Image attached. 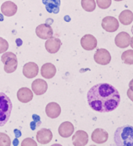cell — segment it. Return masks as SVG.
I'll return each instance as SVG.
<instances>
[{"label": "cell", "mask_w": 133, "mask_h": 146, "mask_svg": "<svg viewBox=\"0 0 133 146\" xmlns=\"http://www.w3.org/2000/svg\"><path fill=\"white\" fill-rule=\"evenodd\" d=\"M89 107L99 113H110L118 107L121 96L115 87L107 83L92 86L87 93Z\"/></svg>", "instance_id": "6da1fadb"}, {"label": "cell", "mask_w": 133, "mask_h": 146, "mask_svg": "<svg viewBox=\"0 0 133 146\" xmlns=\"http://www.w3.org/2000/svg\"><path fill=\"white\" fill-rule=\"evenodd\" d=\"M116 145L133 146V126L124 125L117 129L114 135Z\"/></svg>", "instance_id": "7a4b0ae2"}, {"label": "cell", "mask_w": 133, "mask_h": 146, "mask_svg": "<svg viewBox=\"0 0 133 146\" xmlns=\"http://www.w3.org/2000/svg\"><path fill=\"white\" fill-rule=\"evenodd\" d=\"M12 109L13 104L10 98L5 93L0 92V127L8 122Z\"/></svg>", "instance_id": "3957f363"}, {"label": "cell", "mask_w": 133, "mask_h": 146, "mask_svg": "<svg viewBox=\"0 0 133 146\" xmlns=\"http://www.w3.org/2000/svg\"><path fill=\"white\" fill-rule=\"evenodd\" d=\"M1 60L4 64V70L7 74H11L17 68L18 63L17 56L11 52H5L1 57Z\"/></svg>", "instance_id": "277c9868"}, {"label": "cell", "mask_w": 133, "mask_h": 146, "mask_svg": "<svg viewBox=\"0 0 133 146\" xmlns=\"http://www.w3.org/2000/svg\"><path fill=\"white\" fill-rule=\"evenodd\" d=\"M94 60L98 64L107 65L111 61V56L105 48H99L94 54Z\"/></svg>", "instance_id": "5b68a950"}, {"label": "cell", "mask_w": 133, "mask_h": 146, "mask_svg": "<svg viewBox=\"0 0 133 146\" xmlns=\"http://www.w3.org/2000/svg\"><path fill=\"white\" fill-rule=\"evenodd\" d=\"M102 27L107 32H114L118 29L119 22L115 17H106L102 21Z\"/></svg>", "instance_id": "8992f818"}, {"label": "cell", "mask_w": 133, "mask_h": 146, "mask_svg": "<svg viewBox=\"0 0 133 146\" xmlns=\"http://www.w3.org/2000/svg\"><path fill=\"white\" fill-rule=\"evenodd\" d=\"M81 45L85 50H93L97 46V40L92 35H86L81 39Z\"/></svg>", "instance_id": "52a82bcc"}, {"label": "cell", "mask_w": 133, "mask_h": 146, "mask_svg": "<svg viewBox=\"0 0 133 146\" xmlns=\"http://www.w3.org/2000/svg\"><path fill=\"white\" fill-rule=\"evenodd\" d=\"M36 35L41 39H48L53 35V28L47 24H42L36 27Z\"/></svg>", "instance_id": "ba28073f"}, {"label": "cell", "mask_w": 133, "mask_h": 146, "mask_svg": "<svg viewBox=\"0 0 133 146\" xmlns=\"http://www.w3.org/2000/svg\"><path fill=\"white\" fill-rule=\"evenodd\" d=\"M32 92L36 96H41L46 92L48 89V84L46 81L42 79H36L31 84Z\"/></svg>", "instance_id": "9c48e42d"}, {"label": "cell", "mask_w": 133, "mask_h": 146, "mask_svg": "<svg viewBox=\"0 0 133 146\" xmlns=\"http://www.w3.org/2000/svg\"><path fill=\"white\" fill-rule=\"evenodd\" d=\"M45 49L47 50L48 52L51 54L56 53L60 48L61 46V41L56 37H51L47 39V41L45 44Z\"/></svg>", "instance_id": "30bf717a"}, {"label": "cell", "mask_w": 133, "mask_h": 146, "mask_svg": "<svg viewBox=\"0 0 133 146\" xmlns=\"http://www.w3.org/2000/svg\"><path fill=\"white\" fill-rule=\"evenodd\" d=\"M73 145L75 146H85L89 142V136L86 131H78L72 137Z\"/></svg>", "instance_id": "8fae6325"}, {"label": "cell", "mask_w": 133, "mask_h": 146, "mask_svg": "<svg viewBox=\"0 0 133 146\" xmlns=\"http://www.w3.org/2000/svg\"><path fill=\"white\" fill-rule=\"evenodd\" d=\"M131 42V37L127 32H120L115 37V45L121 48H125L129 46Z\"/></svg>", "instance_id": "7c38bea8"}, {"label": "cell", "mask_w": 133, "mask_h": 146, "mask_svg": "<svg viewBox=\"0 0 133 146\" xmlns=\"http://www.w3.org/2000/svg\"><path fill=\"white\" fill-rule=\"evenodd\" d=\"M92 140L96 144H104L108 140V133L105 130L101 128H97L94 130L92 133Z\"/></svg>", "instance_id": "4fadbf2b"}, {"label": "cell", "mask_w": 133, "mask_h": 146, "mask_svg": "<svg viewBox=\"0 0 133 146\" xmlns=\"http://www.w3.org/2000/svg\"><path fill=\"white\" fill-rule=\"evenodd\" d=\"M23 74L27 78H35L39 74V66L35 63L29 62L24 66Z\"/></svg>", "instance_id": "5bb4252c"}, {"label": "cell", "mask_w": 133, "mask_h": 146, "mask_svg": "<svg viewBox=\"0 0 133 146\" xmlns=\"http://www.w3.org/2000/svg\"><path fill=\"white\" fill-rule=\"evenodd\" d=\"M45 113L51 119H55L61 113V108L56 102H49L45 107Z\"/></svg>", "instance_id": "9a60e30c"}, {"label": "cell", "mask_w": 133, "mask_h": 146, "mask_svg": "<svg viewBox=\"0 0 133 146\" xmlns=\"http://www.w3.org/2000/svg\"><path fill=\"white\" fill-rule=\"evenodd\" d=\"M37 141L41 145H46L49 142H50L53 138V133L50 130L46 128H43L39 130L36 135Z\"/></svg>", "instance_id": "2e32d148"}, {"label": "cell", "mask_w": 133, "mask_h": 146, "mask_svg": "<svg viewBox=\"0 0 133 146\" xmlns=\"http://www.w3.org/2000/svg\"><path fill=\"white\" fill-rule=\"evenodd\" d=\"M17 11V6L11 1H6L1 6V12L6 17H12Z\"/></svg>", "instance_id": "e0dca14e"}, {"label": "cell", "mask_w": 133, "mask_h": 146, "mask_svg": "<svg viewBox=\"0 0 133 146\" xmlns=\"http://www.w3.org/2000/svg\"><path fill=\"white\" fill-rule=\"evenodd\" d=\"M74 131V125L71 122H66L62 123L59 127L58 132L59 134L63 137H69L71 136Z\"/></svg>", "instance_id": "ac0fdd59"}, {"label": "cell", "mask_w": 133, "mask_h": 146, "mask_svg": "<svg viewBox=\"0 0 133 146\" xmlns=\"http://www.w3.org/2000/svg\"><path fill=\"white\" fill-rule=\"evenodd\" d=\"M56 73V68L53 63H47L42 65L41 68V76L45 79H51L53 78Z\"/></svg>", "instance_id": "d6986e66"}, {"label": "cell", "mask_w": 133, "mask_h": 146, "mask_svg": "<svg viewBox=\"0 0 133 146\" xmlns=\"http://www.w3.org/2000/svg\"><path fill=\"white\" fill-rule=\"evenodd\" d=\"M18 100L23 103L29 102L32 100L33 92L28 88H21L17 92Z\"/></svg>", "instance_id": "ffe728a7"}, {"label": "cell", "mask_w": 133, "mask_h": 146, "mask_svg": "<svg viewBox=\"0 0 133 146\" xmlns=\"http://www.w3.org/2000/svg\"><path fill=\"white\" fill-rule=\"evenodd\" d=\"M119 21L124 25H129L133 21V13L129 9H125L120 13Z\"/></svg>", "instance_id": "44dd1931"}, {"label": "cell", "mask_w": 133, "mask_h": 146, "mask_svg": "<svg viewBox=\"0 0 133 146\" xmlns=\"http://www.w3.org/2000/svg\"><path fill=\"white\" fill-rule=\"evenodd\" d=\"M43 3L45 5L46 9L49 13H57L59 12V7L60 4L59 0H43Z\"/></svg>", "instance_id": "7402d4cb"}, {"label": "cell", "mask_w": 133, "mask_h": 146, "mask_svg": "<svg viewBox=\"0 0 133 146\" xmlns=\"http://www.w3.org/2000/svg\"><path fill=\"white\" fill-rule=\"evenodd\" d=\"M82 6L87 12H92L96 9V2L95 0H82Z\"/></svg>", "instance_id": "603a6c76"}, {"label": "cell", "mask_w": 133, "mask_h": 146, "mask_svg": "<svg viewBox=\"0 0 133 146\" xmlns=\"http://www.w3.org/2000/svg\"><path fill=\"white\" fill-rule=\"evenodd\" d=\"M121 60L123 63L128 65H132L133 64V50H127L124 52L121 55Z\"/></svg>", "instance_id": "cb8c5ba5"}, {"label": "cell", "mask_w": 133, "mask_h": 146, "mask_svg": "<svg viewBox=\"0 0 133 146\" xmlns=\"http://www.w3.org/2000/svg\"><path fill=\"white\" fill-rule=\"evenodd\" d=\"M11 140L5 133H0V146H10Z\"/></svg>", "instance_id": "d4e9b609"}, {"label": "cell", "mask_w": 133, "mask_h": 146, "mask_svg": "<svg viewBox=\"0 0 133 146\" xmlns=\"http://www.w3.org/2000/svg\"><path fill=\"white\" fill-rule=\"evenodd\" d=\"M111 3H112L111 0H96V3H97L98 6L100 9H108L111 5Z\"/></svg>", "instance_id": "484cf974"}, {"label": "cell", "mask_w": 133, "mask_h": 146, "mask_svg": "<svg viewBox=\"0 0 133 146\" xmlns=\"http://www.w3.org/2000/svg\"><path fill=\"white\" fill-rule=\"evenodd\" d=\"M8 48H9V43L6 39L0 37V54L4 53L7 51Z\"/></svg>", "instance_id": "4316f807"}, {"label": "cell", "mask_w": 133, "mask_h": 146, "mask_svg": "<svg viewBox=\"0 0 133 146\" xmlns=\"http://www.w3.org/2000/svg\"><path fill=\"white\" fill-rule=\"evenodd\" d=\"M21 145L25 146V145H31V146H36L37 145V143H36L35 141L31 139V138H26L24 139L22 143H21Z\"/></svg>", "instance_id": "83f0119b"}, {"label": "cell", "mask_w": 133, "mask_h": 146, "mask_svg": "<svg viewBox=\"0 0 133 146\" xmlns=\"http://www.w3.org/2000/svg\"><path fill=\"white\" fill-rule=\"evenodd\" d=\"M127 96L128 98H130L131 101L133 102V91L132 90H131L130 88L127 91Z\"/></svg>", "instance_id": "f1b7e54d"}, {"label": "cell", "mask_w": 133, "mask_h": 146, "mask_svg": "<svg viewBox=\"0 0 133 146\" xmlns=\"http://www.w3.org/2000/svg\"><path fill=\"white\" fill-rule=\"evenodd\" d=\"M128 86H129V88H130L131 90H132V91H133V79L130 81V82H129V84H128Z\"/></svg>", "instance_id": "f546056e"}, {"label": "cell", "mask_w": 133, "mask_h": 146, "mask_svg": "<svg viewBox=\"0 0 133 146\" xmlns=\"http://www.w3.org/2000/svg\"><path fill=\"white\" fill-rule=\"evenodd\" d=\"M130 45H131V47L133 48V37L131 38V42H130Z\"/></svg>", "instance_id": "4dcf8cb0"}, {"label": "cell", "mask_w": 133, "mask_h": 146, "mask_svg": "<svg viewBox=\"0 0 133 146\" xmlns=\"http://www.w3.org/2000/svg\"><path fill=\"white\" fill-rule=\"evenodd\" d=\"M116 2H121V1H123V0H114Z\"/></svg>", "instance_id": "1f68e13d"}, {"label": "cell", "mask_w": 133, "mask_h": 146, "mask_svg": "<svg viewBox=\"0 0 133 146\" xmlns=\"http://www.w3.org/2000/svg\"><path fill=\"white\" fill-rule=\"evenodd\" d=\"M132 33L133 34V26H132Z\"/></svg>", "instance_id": "d6a6232c"}]
</instances>
